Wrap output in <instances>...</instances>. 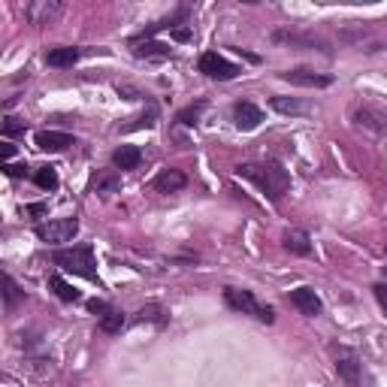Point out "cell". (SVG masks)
<instances>
[{
  "mask_svg": "<svg viewBox=\"0 0 387 387\" xmlns=\"http://www.w3.org/2000/svg\"><path fill=\"white\" fill-rule=\"evenodd\" d=\"M122 327H124V312L109 309L106 315H100V330H103V333H118Z\"/></svg>",
  "mask_w": 387,
  "mask_h": 387,
  "instance_id": "cb8c5ba5",
  "label": "cell"
},
{
  "mask_svg": "<svg viewBox=\"0 0 387 387\" xmlns=\"http://www.w3.org/2000/svg\"><path fill=\"white\" fill-rule=\"evenodd\" d=\"M64 13L61 0H34V3L24 6V18L31 24H54Z\"/></svg>",
  "mask_w": 387,
  "mask_h": 387,
  "instance_id": "8992f818",
  "label": "cell"
},
{
  "mask_svg": "<svg viewBox=\"0 0 387 387\" xmlns=\"http://www.w3.org/2000/svg\"><path fill=\"white\" fill-rule=\"evenodd\" d=\"M197 67H200V73H203V76H209V79H218V82H230V79H236L239 73H242V70H239L233 61H227L224 54H218V52H203V54H200V64H197Z\"/></svg>",
  "mask_w": 387,
  "mask_h": 387,
  "instance_id": "5b68a950",
  "label": "cell"
},
{
  "mask_svg": "<svg viewBox=\"0 0 387 387\" xmlns=\"http://www.w3.org/2000/svg\"><path fill=\"white\" fill-rule=\"evenodd\" d=\"M185 185H188V176L182 170H163L152 182V188L158 191V194H176V191H182Z\"/></svg>",
  "mask_w": 387,
  "mask_h": 387,
  "instance_id": "4fadbf2b",
  "label": "cell"
},
{
  "mask_svg": "<svg viewBox=\"0 0 387 387\" xmlns=\"http://www.w3.org/2000/svg\"><path fill=\"white\" fill-rule=\"evenodd\" d=\"M336 372L348 387H360V360L351 348H339L336 354Z\"/></svg>",
  "mask_w": 387,
  "mask_h": 387,
  "instance_id": "30bf717a",
  "label": "cell"
},
{
  "mask_svg": "<svg viewBox=\"0 0 387 387\" xmlns=\"http://www.w3.org/2000/svg\"><path fill=\"white\" fill-rule=\"evenodd\" d=\"M34 182L43 191H54V188H58V173H54L52 167H40V170L34 173Z\"/></svg>",
  "mask_w": 387,
  "mask_h": 387,
  "instance_id": "d4e9b609",
  "label": "cell"
},
{
  "mask_svg": "<svg viewBox=\"0 0 387 387\" xmlns=\"http://www.w3.org/2000/svg\"><path fill=\"white\" fill-rule=\"evenodd\" d=\"M372 291H375V300H379V306L387 312V284H375Z\"/></svg>",
  "mask_w": 387,
  "mask_h": 387,
  "instance_id": "1f68e13d",
  "label": "cell"
},
{
  "mask_svg": "<svg viewBox=\"0 0 387 387\" xmlns=\"http://www.w3.org/2000/svg\"><path fill=\"white\" fill-rule=\"evenodd\" d=\"M282 242H284V248H288L291 254H300V257H309L312 254V236L306 233V230H300V227L284 230Z\"/></svg>",
  "mask_w": 387,
  "mask_h": 387,
  "instance_id": "5bb4252c",
  "label": "cell"
},
{
  "mask_svg": "<svg viewBox=\"0 0 387 387\" xmlns=\"http://www.w3.org/2000/svg\"><path fill=\"white\" fill-rule=\"evenodd\" d=\"M145 321H154L158 327H163V324H167V312H163L161 306H154V302H152V306H143L140 312H136L133 324H145Z\"/></svg>",
  "mask_w": 387,
  "mask_h": 387,
  "instance_id": "7402d4cb",
  "label": "cell"
},
{
  "mask_svg": "<svg viewBox=\"0 0 387 387\" xmlns=\"http://www.w3.org/2000/svg\"><path fill=\"white\" fill-rule=\"evenodd\" d=\"M3 136H15V133H24V122L15 115H3V124H0Z\"/></svg>",
  "mask_w": 387,
  "mask_h": 387,
  "instance_id": "f1b7e54d",
  "label": "cell"
},
{
  "mask_svg": "<svg viewBox=\"0 0 387 387\" xmlns=\"http://www.w3.org/2000/svg\"><path fill=\"white\" fill-rule=\"evenodd\" d=\"M236 176L254 182V185L261 188L272 203L282 200L291 188V173L275 161H270V163H242V167H236Z\"/></svg>",
  "mask_w": 387,
  "mask_h": 387,
  "instance_id": "6da1fadb",
  "label": "cell"
},
{
  "mask_svg": "<svg viewBox=\"0 0 387 387\" xmlns=\"http://www.w3.org/2000/svg\"><path fill=\"white\" fill-rule=\"evenodd\" d=\"M140 161H143V152L136 149V145H118L112 152V163L118 170H136Z\"/></svg>",
  "mask_w": 387,
  "mask_h": 387,
  "instance_id": "d6986e66",
  "label": "cell"
},
{
  "mask_svg": "<svg viewBox=\"0 0 387 387\" xmlns=\"http://www.w3.org/2000/svg\"><path fill=\"white\" fill-rule=\"evenodd\" d=\"M118 94H124V100H143L145 94H140L136 88H131V85H118Z\"/></svg>",
  "mask_w": 387,
  "mask_h": 387,
  "instance_id": "4dcf8cb0",
  "label": "cell"
},
{
  "mask_svg": "<svg viewBox=\"0 0 387 387\" xmlns=\"http://www.w3.org/2000/svg\"><path fill=\"white\" fill-rule=\"evenodd\" d=\"M203 112H206V100H200V103H194V106H185V109H182V112L176 115V122L185 124V127H194V124L200 122Z\"/></svg>",
  "mask_w": 387,
  "mask_h": 387,
  "instance_id": "603a6c76",
  "label": "cell"
},
{
  "mask_svg": "<svg viewBox=\"0 0 387 387\" xmlns=\"http://www.w3.org/2000/svg\"><path fill=\"white\" fill-rule=\"evenodd\" d=\"M88 309L97 312V315H106V312H109V306H106L103 300H88Z\"/></svg>",
  "mask_w": 387,
  "mask_h": 387,
  "instance_id": "d6a6232c",
  "label": "cell"
},
{
  "mask_svg": "<svg viewBox=\"0 0 387 387\" xmlns=\"http://www.w3.org/2000/svg\"><path fill=\"white\" fill-rule=\"evenodd\" d=\"M22 297H24V291H18L13 275H3V302H6V309H15V302Z\"/></svg>",
  "mask_w": 387,
  "mask_h": 387,
  "instance_id": "484cf974",
  "label": "cell"
},
{
  "mask_svg": "<svg viewBox=\"0 0 387 387\" xmlns=\"http://www.w3.org/2000/svg\"><path fill=\"white\" fill-rule=\"evenodd\" d=\"M3 173H6V176H13V179H22L27 173V167H24V163H3Z\"/></svg>",
  "mask_w": 387,
  "mask_h": 387,
  "instance_id": "f546056e",
  "label": "cell"
},
{
  "mask_svg": "<svg viewBox=\"0 0 387 387\" xmlns=\"http://www.w3.org/2000/svg\"><path fill=\"white\" fill-rule=\"evenodd\" d=\"M339 36H342L345 43H351V45H360V52H379L384 45L381 40H372V27H366L360 22H351V27H342Z\"/></svg>",
  "mask_w": 387,
  "mask_h": 387,
  "instance_id": "9c48e42d",
  "label": "cell"
},
{
  "mask_svg": "<svg viewBox=\"0 0 387 387\" xmlns=\"http://www.w3.org/2000/svg\"><path fill=\"white\" fill-rule=\"evenodd\" d=\"M354 124L357 127H366L370 133H384L387 131L384 118L379 112H372V109H357V112H354Z\"/></svg>",
  "mask_w": 387,
  "mask_h": 387,
  "instance_id": "ffe728a7",
  "label": "cell"
},
{
  "mask_svg": "<svg viewBox=\"0 0 387 387\" xmlns=\"http://www.w3.org/2000/svg\"><path fill=\"white\" fill-rule=\"evenodd\" d=\"M79 58H82V49H73V45H58V49L45 52V64H49V67H58V70L73 67Z\"/></svg>",
  "mask_w": 387,
  "mask_h": 387,
  "instance_id": "e0dca14e",
  "label": "cell"
},
{
  "mask_svg": "<svg viewBox=\"0 0 387 387\" xmlns=\"http://www.w3.org/2000/svg\"><path fill=\"white\" fill-rule=\"evenodd\" d=\"M34 143H36V149H43V152H64V149H70V145H76V140L64 131H40L34 136Z\"/></svg>",
  "mask_w": 387,
  "mask_h": 387,
  "instance_id": "7c38bea8",
  "label": "cell"
},
{
  "mask_svg": "<svg viewBox=\"0 0 387 387\" xmlns=\"http://www.w3.org/2000/svg\"><path fill=\"white\" fill-rule=\"evenodd\" d=\"M158 115H161V112H158V106L149 103V112L136 118V124H131L127 131H140V127H154V124H158Z\"/></svg>",
  "mask_w": 387,
  "mask_h": 387,
  "instance_id": "83f0119b",
  "label": "cell"
},
{
  "mask_svg": "<svg viewBox=\"0 0 387 387\" xmlns=\"http://www.w3.org/2000/svg\"><path fill=\"white\" fill-rule=\"evenodd\" d=\"M270 106L275 109V112H282V115H309L312 112V103L297 100V97H272Z\"/></svg>",
  "mask_w": 387,
  "mask_h": 387,
  "instance_id": "ac0fdd59",
  "label": "cell"
},
{
  "mask_svg": "<svg viewBox=\"0 0 387 387\" xmlns=\"http://www.w3.org/2000/svg\"><path fill=\"white\" fill-rule=\"evenodd\" d=\"M224 302L233 312H242V315H251L257 321H263V324H272L275 321V312L270 306H263V302H257V297L251 291H239V288H227L224 291Z\"/></svg>",
  "mask_w": 387,
  "mask_h": 387,
  "instance_id": "3957f363",
  "label": "cell"
},
{
  "mask_svg": "<svg viewBox=\"0 0 387 387\" xmlns=\"http://www.w3.org/2000/svg\"><path fill=\"white\" fill-rule=\"evenodd\" d=\"M0 152H3V161L9 163V158L15 154V145H13V143H3V145H0Z\"/></svg>",
  "mask_w": 387,
  "mask_h": 387,
  "instance_id": "e575fe53",
  "label": "cell"
},
{
  "mask_svg": "<svg viewBox=\"0 0 387 387\" xmlns=\"http://www.w3.org/2000/svg\"><path fill=\"white\" fill-rule=\"evenodd\" d=\"M133 54L136 58H145V61H167L170 58V45L163 43H154V40H133Z\"/></svg>",
  "mask_w": 387,
  "mask_h": 387,
  "instance_id": "2e32d148",
  "label": "cell"
},
{
  "mask_svg": "<svg viewBox=\"0 0 387 387\" xmlns=\"http://www.w3.org/2000/svg\"><path fill=\"white\" fill-rule=\"evenodd\" d=\"M36 236L49 245H61V242H70L73 236L79 233V221L76 218H52V221H43L36 224Z\"/></svg>",
  "mask_w": 387,
  "mask_h": 387,
  "instance_id": "277c9868",
  "label": "cell"
},
{
  "mask_svg": "<svg viewBox=\"0 0 387 387\" xmlns=\"http://www.w3.org/2000/svg\"><path fill=\"white\" fill-rule=\"evenodd\" d=\"M54 266H61L64 272L82 275L88 282H97V257H94V245H76V248H61L52 254Z\"/></svg>",
  "mask_w": 387,
  "mask_h": 387,
  "instance_id": "7a4b0ae2",
  "label": "cell"
},
{
  "mask_svg": "<svg viewBox=\"0 0 387 387\" xmlns=\"http://www.w3.org/2000/svg\"><path fill=\"white\" fill-rule=\"evenodd\" d=\"M27 212H31V215H43L45 206H43V203H31V206H27Z\"/></svg>",
  "mask_w": 387,
  "mask_h": 387,
  "instance_id": "d590c367",
  "label": "cell"
},
{
  "mask_svg": "<svg viewBox=\"0 0 387 387\" xmlns=\"http://www.w3.org/2000/svg\"><path fill=\"white\" fill-rule=\"evenodd\" d=\"M118 185H122V179H118L115 173H103V176L94 182L97 194H112V191H118Z\"/></svg>",
  "mask_w": 387,
  "mask_h": 387,
  "instance_id": "4316f807",
  "label": "cell"
},
{
  "mask_svg": "<svg viewBox=\"0 0 387 387\" xmlns=\"http://www.w3.org/2000/svg\"><path fill=\"white\" fill-rule=\"evenodd\" d=\"M49 288L54 291V297L64 300V302H79V300H82V293L73 288V284L64 282V275H58V272L49 275Z\"/></svg>",
  "mask_w": 387,
  "mask_h": 387,
  "instance_id": "44dd1931",
  "label": "cell"
},
{
  "mask_svg": "<svg viewBox=\"0 0 387 387\" xmlns=\"http://www.w3.org/2000/svg\"><path fill=\"white\" fill-rule=\"evenodd\" d=\"M173 36H176V40H179V43H188V40H191V36H194V34L188 31V27H176V31H173Z\"/></svg>",
  "mask_w": 387,
  "mask_h": 387,
  "instance_id": "836d02e7",
  "label": "cell"
},
{
  "mask_svg": "<svg viewBox=\"0 0 387 387\" xmlns=\"http://www.w3.org/2000/svg\"><path fill=\"white\" fill-rule=\"evenodd\" d=\"M282 79L291 82V85H300V88H330V85H333V76H327V73H315V70H306V67L284 70Z\"/></svg>",
  "mask_w": 387,
  "mask_h": 387,
  "instance_id": "ba28073f",
  "label": "cell"
},
{
  "mask_svg": "<svg viewBox=\"0 0 387 387\" xmlns=\"http://www.w3.org/2000/svg\"><path fill=\"white\" fill-rule=\"evenodd\" d=\"M233 122H236L239 131H254V127L263 122V112L254 103H245L242 100V103L233 106Z\"/></svg>",
  "mask_w": 387,
  "mask_h": 387,
  "instance_id": "9a60e30c",
  "label": "cell"
},
{
  "mask_svg": "<svg viewBox=\"0 0 387 387\" xmlns=\"http://www.w3.org/2000/svg\"><path fill=\"white\" fill-rule=\"evenodd\" d=\"M288 300H291L293 309L302 312V315H309V318L321 315V297H318V293L312 291V288H297V291H291Z\"/></svg>",
  "mask_w": 387,
  "mask_h": 387,
  "instance_id": "8fae6325",
  "label": "cell"
},
{
  "mask_svg": "<svg viewBox=\"0 0 387 387\" xmlns=\"http://www.w3.org/2000/svg\"><path fill=\"white\" fill-rule=\"evenodd\" d=\"M272 43H288V45H300V49H321L330 54V43L318 34H300V31H275Z\"/></svg>",
  "mask_w": 387,
  "mask_h": 387,
  "instance_id": "52a82bcc",
  "label": "cell"
}]
</instances>
